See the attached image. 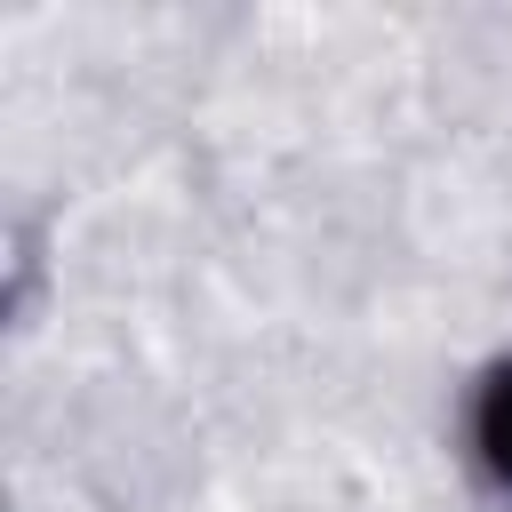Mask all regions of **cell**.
<instances>
[{
    "mask_svg": "<svg viewBox=\"0 0 512 512\" xmlns=\"http://www.w3.org/2000/svg\"><path fill=\"white\" fill-rule=\"evenodd\" d=\"M456 456L488 504L512 512V344H496L456 392Z\"/></svg>",
    "mask_w": 512,
    "mask_h": 512,
    "instance_id": "6da1fadb",
    "label": "cell"
}]
</instances>
